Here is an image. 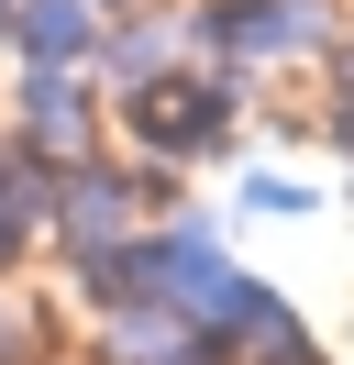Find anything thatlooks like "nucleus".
<instances>
[{
    "mask_svg": "<svg viewBox=\"0 0 354 365\" xmlns=\"http://www.w3.org/2000/svg\"><path fill=\"white\" fill-rule=\"evenodd\" d=\"M233 100H243V67H177L155 78V89H122L111 111H122V133L144 144V155H211L221 133H233Z\"/></svg>",
    "mask_w": 354,
    "mask_h": 365,
    "instance_id": "1",
    "label": "nucleus"
},
{
    "mask_svg": "<svg viewBox=\"0 0 354 365\" xmlns=\"http://www.w3.org/2000/svg\"><path fill=\"white\" fill-rule=\"evenodd\" d=\"M100 122H111V100L88 67H11V144L22 155L78 166V155H100Z\"/></svg>",
    "mask_w": 354,
    "mask_h": 365,
    "instance_id": "2",
    "label": "nucleus"
},
{
    "mask_svg": "<svg viewBox=\"0 0 354 365\" xmlns=\"http://www.w3.org/2000/svg\"><path fill=\"white\" fill-rule=\"evenodd\" d=\"M144 232V166H111V155H78L56 166V210H44V244L78 266L100 244H133Z\"/></svg>",
    "mask_w": 354,
    "mask_h": 365,
    "instance_id": "3",
    "label": "nucleus"
},
{
    "mask_svg": "<svg viewBox=\"0 0 354 365\" xmlns=\"http://www.w3.org/2000/svg\"><path fill=\"white\" fill-rule=\"evenodd\" d=\"M199 56L221 67H277V56H321L332 45V0H199Z\"/></svg>",
    "mask_w": 354,
    "mask_h": 365,
    "instance_id": "4",
    "label": "nucleus"
},
{
    "mask_svg": "<svg viewBox=\"0 0 354 365\" xmlns=\"http://www.w3.org/2000/svg\"><path fill=\"white\" fill-rule=\"evenodd\" d=\"M100 34H111L100 0H0L11 67H100Z\"/></svg>",
    "mask_w": 354,
    "mask_h": 365,
    "instance_id": "5",
    "label": "nucleus"
},
{
    "mask_svg": "<svg viewBox=\"0 0 354 365\" xmlns=\"http://www.w3.org/2000/svg\"><path fill=\"white\" fill-rule=\"evenodd\" d=\"M100 365H211V354H199V321H177L166 299H122L100 310Z\"/></svg>",
    "mask_w": 354,
    "mask_h": 365,
    "instance_id": "6",
    "label": "nucleus"
},
{
    "mask_svg": "<svg viewBox=\"0 0 354 365\" xmlns=\"http://www.w3.org/2000/svg\"><path fill=\"white\" fill-rule=\"evenodd\" d=\"M243 210H288V222H299L310 188H299V178H243Z\"/></svg>",
    "mask_w": 354,
    "mask_h": 365,
    "instance_id": "7",
    "label": "nucleus"
},
{
    "mask_svg": "<svg viewBox=\"0 0 354 365\" xmlns=\"http://www.w3.org/2000/svg\"><path fill=\"white\" fill-rule=\"evenodd\" d=\"M22 343H34V310H11V299H0V365H11Z\"/></svg>",
    "mask_w": 354,
    "mask_h": 365,
    "instance_id": "8",
    "label": "nucleus"
},
{
    "mask_svg": "<svg viewBox=\"0 0 354 365\" xmlns=\"http://www.w3.org/2000/svg\"><path fill=\"white\" fill-rule=\"evenodd\" d=\"M100 11H133V0H100Z\"/></svg>",
    "mask_w": 354,
    "mask_h": 365,
    "instance_id": "9",
    "label": "nucleus"
}]
</instances>
